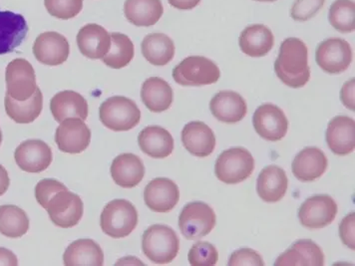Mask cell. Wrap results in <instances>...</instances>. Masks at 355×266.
Returning <instances> with one entry per match:
<instances>
[{"label":"cell","mask_w":355,"mask_h":266,"mask_svg":"<svg viewBox=\"0 0 355 266\" xmlns=\"http://www.w3.org/2000/svg\"><path fill=\"white\" fill-rule=\"evenodd\" d=\"M138 144L142 152L153 159H165L174 151V139L170 132L159 126H148L140 132Z\"/></svg>","instance_id":"obj_27"},{"label":"cell","mask_w":355,"mask_h":266,"mask_svg":"<svg viewBox=\"0 0 355 266\" xmlns=\"http://www.w3.org/2000/svg\"><path fill=\"white\" fill-rule=\"evenodd\" d=\"M18 167L26 172L40 174L49 169L53 160L51 148L41 140H27L15 152Z\"/></svg>","instance_id":"obj_14"},{"label":"cell","mask_w":355,"mask_h":266,"mask_svg":"<svg viewBox=\"0 0 355 266\" xmlns=\"http://www.w3.org/2000/svg\"><path fill=\"white\" fill-rule=\"evenodd\" d=\"M170 6L180 10H190L199 6L201 0H168Z\"/></svg>","instance_id":"obj_44"},{"label":"cell","mask_w":355,"mask_h":266,"mask_svg":"<svg viewBox=\"0 0 355 266\" xmlns=\"http://www.w3.org/2000/svg\"><path fill=\"white\" fill-rule=\"evenodd\" d=\"M338 211V204L329 195H313L300 206V222L306 229H323L336 220Z\"/></svg>","instance_id":"obj_11"},{"label":"cell","mask_w":355,"mask_h":266,"mask_svg":"<svg viewBox=\"0 0 355 266\" xmlns=\"http://www.w3.org/2000/svg\"><path fill=\"white\" fill-rule=\"evenodd\" d=\"M2 143V132L1 130H0V145H1Z\"/></svg>","instance_id":"obj_47"},{"label":"cell","mask_w":355,"mask_h":266,"mask_svg":"<svg viewBox=\"0 0 355 266\" xmlns=\"http://www.w3.org/2000/svg\"><path fill=\"white\" fill-rule=\"evenodd\" d=\"M137 224V210L127 200H113L108 202L100 218L102 231L115 240L128 236Z\"/></svg>","instance_id":"obj_5"},{"label":"cell","mask_w":355,"mask_h":266,"mask_svg":"<svg viewBox=\"0 0 355 266\" xmlns=\"http://www.w3.org/2000/svg\"><path fill=\"white\" fill-rule=\"evenodd\" d=\"M355 213H352L343 218L339 224V236L348 249H355Z\"/></svg>","instance_id":"obj_41"},{"label":"cell","mask_w":355,"mask_h":266,"mask_svg":"<svg viewBox=\"0 0 355 266\" xmlns=\"http://www.w3.org/2000/svg\"><path fill=\"white\" fill-rule=\"evenodd\" d=\"M6 95L17 101H26L37 89L34 68L24 58L15 59L6 66Z\"/></svg>","instance_id":"obj_10"},{"label":"cell","mask_w":355,"mask_h":266,"mask_svg":"<svg viewBox=\"0 0 355 266\" xmlns=\"http://www.w3.org/2000/svg\"><path fill=\"white\" fill-rule=\"evenodd\" d=\"M110 36V50L102 58V62L112 69H122L128 66L135 55L133 42L123 33H114Z\"/></svg>","instance_id":"obj_35"},{"label":"cell","mask_w":355,"mask_h":266,"mask_svg":"<svg viewBox=\"0 0 355 266\" xmlns=\"http://www.w3.org/2000/svg\"><path fill=\"white\" fill-rule=\"evenodd\" d=\"M239 44L245 55L263 57L274 47L275 36L266 25H250L241 33Z\"/></svg>","instance_id":"obj_28"},{"label":"cell","mask_w":355,"mask_h":266,"mask_svg":"<svg viewBox=\"0 0 355 266\" xmlns=\"http://www.w3.org/2000/svg\"><path fill=\"white\" fill-rule=\"evenodd\" d=\"M182 142L189 153L199 158H206L216 148L213 130L204 122L188 123L182 131Z\"/></svg>","instance_id":"obj_18"},{"label":"cell","mask_w":355,"mask_h":266,"mask_svg":"<svg viewBox=\"0 0 355 266\" xmlns=\"http://www.w3.org/2000/svg\"><path fill=\"white\" fill-rule=\"evenodd\" d=\"M44 6L51 17L68 20L81 12L83 0H44Z\"/></svg>","instance_id":"obj_37"},{"label":"cell","mask_w":355,"mask_h":266,"mask_svg":"<svg viewBox=\"0 0 355 266\" xmlns=\"http://www.w3.org/2000/svg\"><path fill=\"white\" fill-rule=\"evenodd\" d=\"M10 179H9L8 170L3 166L0 165V197L8 192Z\"/></svg>","instance_id":"obj_45"},{"label":"cell","mask_w":355,"mask_h":266,"mask_svg":"<svg viewBox=\"0 0 355 266\" xmlns=\"http://www.w3.org/2000/svg\"><path fill=\"white\" fill-rule=\"evenodd\" d=\"M254 169L252 154L245 148H232L223 152L216 161V176L227 185L242 183L250 177Z\"/></svg>","instance_id":"obj_7"},{"label":"cell","mask_w":355,"mask_h":266,"mask_svg":"<svg viewBox=\"0 0 355 266\" xmlns=\"http://www.w3.org/2000/svg\"><path fill=\"white\" fill-rule=\"evenodd\" d=\"M227 265L230 266H263L265 263L259 252L245 247V249L236 250L234 254H232Z\"/></svg>","instance_id":"obj_40"},{"label":"cell","mask_w":355,"mask_h":266,"mask_svg":"<svg viewBox=\"0 0 355 266\" xmlns=\"http://www.w3.org/2000/svg\"><path fill=\"white\" fill-rule=\"evenodd\" d=\"M76 41L82 55L93 60L103 58L110 50V34L99 24H90L82 27Z\"/></svg>","instance_id":"obj_22"},{"label":"cell","mask_w":355,"mask_h":266,"mask_svg":"<svg viewBox=\"0 0 355 266\" xmlns=\"http://www.w3.org/2000/svg\"><path fill=\"white\" fill-rule=\"evenodd\" d=\"M188 259L192 266H213L218 263V252L210 242H199L189 251Z\"/></svg>","instance_id":"obj_38"},{"label":"cell","mask_w":355,"mask_h":266,"mask_svg":"<svg viewBox=\"0 0 355 266\" xmlns=\"http://www.w3.org/2000/svg\"><path fill=\"white\" fill-rule=\"evenodd\" d=\"M141 99L151 112H165L172 105L174 93L167 81L151 77L143 83Z\"/></svg>","instance_id":"obj_29"},{"label":"cell","mask_w":355,"mask_h":266,"mask_svg":"<svg viewBox=\"0 0 355 266\" xmlns=\"http://www.w3.org/2000/svg\"><path fill=\"white\" fill-rule=\"evenodd\" d=\"M256 1H261V2H274V1H277V0H256Z\"/></svg>","instance_id":"obj_46"},{"label":"cell","mask_w":355,"mask_h":266,"mask_svg":"<svg viewBox=\"0 0 355 266\" xmlns=\"http://www.w3.org/2000/svg\"><path fill=\"white\" fill-rule=\"evenodd\" d=\"M288 186L286 172L277 166H268L259 175L257 192L263 202H277L286 195Z\"/></svg>","instance_id":"obj_26"},{"label":"cell","mask_w":355,"mask_h":266,"mask_svg":"<svg viewBox=\"0 0 355 266\" xmlns=\"http://www.w3.org/2000/svg\"><path fill=\"white\" fill-rule=\"evenodd\" d=\"M220 71L215 62L204 56H189L173 69V78L179 85L200 87L217 83Z\"/></svg>","instance_id":"obj_6"},{"label":"cell","mask_w":355,"mask_h":266,"mask_svg":"<svg viewBox=\"0 0 355 266\" xmlns=\"http://www.w3.org/2000/svg\"><path fill=\"white\" fill-rule=\"evenodd\" d=\"M275 72L288 87L299 89L306 85L311 78V69L306 43L295 37L284 39L275 62Z\"/></svg>","instance_id":"obj_2"},{"label":"cell","mask_w":355,"mask_h":266,"mask_svg":"<svg viewBox=\"0 0 355 266\" xmlns=\"http://www.w3.org/2000/svg\"><path fill=\"white\" fill-rule=\"evenodd\" d=\"M110 172L116 185L124 188H132L138 186L144 179L145 167L138 156L125 153L114 159Z\"/></svg>","instance_id":"obj_23"},{"label":"cell","mask_w":355,"mask_h":266,"mask_svg":"<svg viewBox=\"0 0 355 266\" xmlns=\"http://www.w3.org/2000/svg\"><path fill=\"white\" fill-rule=\"evenodd\" d=\"M28 30L26 20L21 15L0 10V55L11 53L19 47Z\"/></svg>","instance_id":"obj_17"},{"label":"cell","mask_w":355,"mask_h":266,"mask_svg":"<svg viewBox=\"0 0 355 266\" xmlns=\"http://www.w3.org/2000/svg\"><path fill=\"white\" fill-rule=\"evenodd\" d=\"M210 110L218 121L234 124L242 121L248 113L245 99L234 91H220L211 98Z\"/></svg>","instance_id":"obj_20"},{"label":"cell","mask_w":355,"mask_h":266,"mask_svg":"<svg viewBox=\"0 0 355 266\" xmlns=\"http://www.w3.org/2000/svg\"><path fill=\"white\" fill-rule=\"evenodd\" d=\"M354 54L347 41L329 38L322 41L315 51V60L322 71L329 74H341L352 64Z\"/></svg>","instance_id":"obj_9"},{"label":"cell","mask_w":355,"mask_h":266,"mask_svg":"<svg viewBox=\"0 0 355 266\" xmlns=\"http://www.w3.org/2000/svg\"><path fill=\"white\" fill-rule=\"evenodd\" d=\"M29 229V218L22 209L12 204L0 206V233L19 238Z\"/></svg>","instance_id":"obj_34"},{"label":"cell","mask_w":355,"mask_h":266,"mask_svg":"<svg viewBox=\"0 0 355 266\" xmlns=\"http://www.w3.org/2000/svg\"><path fill=\"white\" fill-rule=\"evenodd\" d=\"M354 78L348 80L345 85L343 86L340 91V100L343 105L347 107L349 110L354 111V90H355Z\"/></svg>","instance_id":"obj_42"},{"label":"cell","mask_w":355,"mask_h":266,"mask_svg":"<svg viewBox=\"0 0 355 266\" xmlns=\"http://www.w3.org/2000/svg\"><path fill=\"white\" fill-rule=\"evenodd\" d=\"M254 130L261 138L277 142L288 133V120L286 114L275 104L266 103L257 109L252 118Z\"/></svg>","instance_id":"obj_12"},{"label":"cell","mask_w":355,"mask_h":266,"mask_svg":"<svg viewBox=\"0 0 355 266\" xmlns=\"http://www.w3.org/2000/svg\"><path fill=\"white\" fill-rule=\"evenodd\" d=\"M179 249L180 240L176 231L165 224H153L143 234V252L156 265L172 263Z\"/></svg>","instance_id":"obj_3"},{"label":"cell","mask_w":355,"mask_h":266,"mask_svg":"<svg viewBox=\"0 0 355 266\" xmlns=\"http://www.w3.org/2000/svg\"><path fill=\"white\" fill-rule=\"evenodd\" d=\"M4 107L8 117L17 124H31L40 117L43 109V96L37 87L33 96L26 101H17L6 95Z\"/></svg>","instance_id":"obj_32"},{"label":"cell","mask_w":355,"mask_h":266,"mask_svg":"<svg viewBox=\"0 0 355 266\" xmlns=\"http://www.w3.org/2000/svg\"><path fill=\"white\" fill-rule=\"evenodd\" d=\"M324 254L322 249L311 240H300L284 251L275 260V266H322Z\"/></svg>","instance_id":"obj_24"},{"label":"cell","mask_w":355,"mask_h":266,"mask_svg":"<svg viewBox=\"0 0 355 266\" xmlns=\"http://www.w3.org/2000/svg\"><path fill=\"white\" fill-rule=\"evenodd\" d=\"M329 166L327 156L315 147H309L300 151L291 165L293 175L300 181L309 183L320 179Z\"/></svg>","instance_id":"obj_21"},{"label":"cell","mask_w":355,"mask_h":266,"mask_svg":"<svg viewBox=\"0 0 355 266\" xmlns=\"http://www.w3.org/2000/svg\"><path fill=\"white\" fill-rule=\"evenodd\" d=\"M50 110L56 122L61 123L68 118H79L85 121L88 117V103L85 98L74 92L66 90L57 93L50 101Z\"/></svg>","instance_id":"obj_25"},{"label":"cell","mask_w":355,"mask_h":266,"mask_svg":"<svg viewBox=\"0 0 355 266\" xmlns=\"http://www.w3.org/2000/svg\"><path fill=\"white\" fill-rule=\"evenodd\" d=\"M324 3L325 0H295L291 9V17L295 21H307L315 17Z\"/></svg>","instance_id":"obj_39"},{"label":"cell","mask_w":355,"mask_h":266,"mask_svg":"<svg viewBox=\"0 0 355 266\" xmlns=\"http://www.w3.org/2000/svg\"><path fill=\"white\" fill-rule=\"evenodd\" d=\"M69 42L58 33L49 31L37 36L33 45V54L41 64H63L69 56Z\"/></svg>","instance_id":"obj_15"},{"label":"cell","mask_w":355,"mask_h":266,"mask_svg":"<svg viewBox=\"0 0 355 266\" xmlns=\"http://www.w3.org/2000/svg\"><path fill=\"white\" fill-rule=\"evenodd\" d=\"M35 199L49 213L51 222L62 229L77 226L83 215L84 206L80 197L69 192L56 179L40 181L35 186Z\"/></svg>","instance_id":"obj_1"},{"label":"cell","mask_w":355,"mask_h":266,"mask_svg":"<svg viewBox=\"0 0 355 266\" xmlns=\"http://www.w3.org/2000/svg\"><path fill=\"white\" fill-rule=\"evenodd\" d=\"M0 265H18L17 256H15V254L9 249H4V247H0Z\"/></svg>","instance_id":"obj_43"},{"label":"cell","mask_w":355,"mask_h":266,"mask_svg":"<svg viewBox=\"0 0 355 266\" xmlns=\"http://www.w3.org/2000/svg\"><path fill=\"white\" fill-rule=\"evenodd\" d=\"M217 224L215 211L202 202H190L179 215V227L187 240H200L208 236Z\"/></svg>","instance_id":"obj_8"},{"label":"cell","mask_w":355,"mask_h":266,"mask_svg":"<svg viewBox=\"0 0 355 266\" xmlns=\"http://www.w3.org/2000/svg\"><path fill=\"white\" fill-rule=\"evenodd\" d=\"M327 142L332 153L347 156L354 151L355 122L347 116H338L329 123Z\"/></svg>","instance_id":"obj_19"},{"label":"cell","mask_w":355,"mask_h":266,"mask_svg":"<svg viewBox=\"0 0 355 266\" xmlns=\"http://www.w3.org/2000/svg\"><path fill=\"white\" fill-rule=\"evenodd\" d=\"M144 200L146 206L155 213H169L179 202V188L167 177H157L146 186Z\"/></svg>","instance_id":"obj_16"},{"label":"cell","mask_w":355,"mask_h":266,"mask_svg":"<svg viewBox=\"0 0 355 266\" xmlns=\"http://www.w3.org/2000/svg\"><path fill=\"white\" fill-rule=\"evenodd\" d=\"M99 118L106 128L126 132L140 123L141 111L133 100L124 96L108 98L99 108Z\"/></svg>","instance_id":"obj_4"},{"label":"cell","mask_w":355,"mask_h":266,"mask_svg":"<svg viewBox=\"0 0 355 266\" xmlns=\"http://www.w3.org/2000/svg\"><path fill=\"white\" fill-rule=\"evenodd\" d=\"M163 13L161 0H126L124 3L125 17L136 26H152L161 19Z\"/></svg>","instance_id":"obj_31"},{"label":"cell","mask_w":355,"mask_h":266,"mask_svg":"<svg viewBox=\"0 0 355 266\" xmlns=\"http://www.w3.org/2000/svg\"><path fill=\"white\" fill-rule=\"evenodd\" d=\"M55 142L61 152L80 154L91 142V131L83 120L68 118L60 123L55 133Z\"/></svg>","instance_id":"obj_13"},{"label":"cell","mask_w":355,"mask_h":266,"mask_svg":"<svg viewBox=\"0 0 355 266\" xmlns=\"http://www.w3.org/2000/svg\"><path fill=\"white\" fill-rule=\"evenodd\" d=\"M143 56L148 62L155 66H165L175 56L174 41L166 34L156 33L148 34L141 44Z\"/></svg>","instance_id":"obj_33"},{"label":"cell","mask_w":355,"mask_h":266,"mask_svg":"<svg viewBox=\"0 0 355 266\" xmlns=\"http://www.w3.org/2000/svg\"><path fill=\"white\" fill-rule=\"evenodd\" d=\"M329 24L341 33H354L355 4L354 0H336L329 8Z\"/></svg>","instance_id":"obj_36"},{"label":"cell","mask_w":355,"mask_h":266,"mask_svg":"<svg viewBox=\"0 0 355 266\" xmlns=\"http://www.w3.org/2000/svg\"><path fill=\"white\" fill-rule=\"evenodd\" d=\"M63 263L66 266H102L104 254L94 240H77L66 249Z\"/></svg>","instance_id":"obj_30"}]
</instances>
